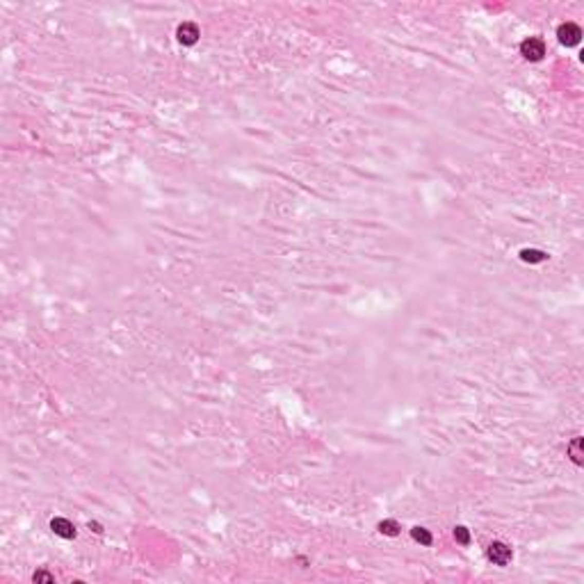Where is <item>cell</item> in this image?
<instances>
[{"instance_id":"obj_1","label":"cell","mask_w":584,"mask_h":584,"mask_svg":"<svg viewBox=\"0 0 584 584\" xmlns=\"http://www.w3.org/2000/svg\"><path fill=\"white\" fill-rule=\"evenodd\" d=\"M520 55H523L525 60H529V62L543 60L545 41L541 39V37H527V39H523V44H520Z\"/></svg>"},{"instance_id":"obj_2","label":"cell","mask_w":584,"mask_h":584,"mask_svg":"<svg viewBox=\"0 0 584 584\" xmlns=\"http://www.w3.org/2000/svg\"><path fill=\"white\" fill-rule=\"evenodd\" d=\"M486 557L495 566H507L509 561L514 559V550L509 548L507 543H502V541H493V543L486 548Z\"/></svg>"},{"instance_id":"obj_3","label":"cell","mask_w":584,"mask_h":584,"mask_svg":"<svg viewBox=\"0 0 584 584\" xmlns=\"http://www.w3.org/2000/svg\"><path fill=\"white\" fill-rule=\"evenodd\" d=\"M557 37H559V44L564 46H577L582 41V28L573 21H566L557 28Z\"/></svg>"},{"instance_id":"obj_4","label":"cell","mask_w":584,"mask_h":584,"mask_svg":"<svg viewBox=\"0 0 584 584\" xmlns=\"http://www.w3.org/2000/svg\"><path fill=\"white\" fill-rule=\"evenodd\" d=\"M176 37H178V41H181L183 46H194L199 41V37H201V32H199L197 23H192V21H183V23L176 28Z\"/></svg>"},{"instance_id":"obj_5","label":"cell","mask_w":584,"mask_h":584,"mask_svg":"<svg viewBox=\"0 0 584 584\" xmlns=\"http://www.w3.org/2000/svg\"><path fill=\"white\" fill-rule=\"evenodd\" d=\"M50 529L57 536H62V539H76V525H73L69 518H62V516L52 518L50 520Z\"/></svg>"},{"instance_id":"obj_6","label":"cell","mask_w":584,"mask_h":584,"mask_svg":"<svg viewBox=\"0 0 584 584\" xmlns=\"http://www.w3.org/2000/svg\"><path fill=\"white\" fill-rule=\"evenodd\" d=\"M582 445H584V440H582V436H575V438L571 440V445H568V456L573 459V464L575 466H582Z\"/></svg>"},{"instance_id":"obj_7","label":"cell","mask_w":584,"mask_h":584,"mask_svg":"<svg viewBox=\"0 0 584 584\" xmlns=\"http://www.w3.org/2000/svg\"><path fill=\"white\" fill-rule=\"evenodd\" d=\"M545 258H548V254L541 249H523L520 251V260L525 262H543Z\"/></svg>"},{"instance_id":"obj_8","label":"cell","mask_w":584,"mask_h":584,"mask_svg":"<svg viewBox=\"0 0 584 584\" xmlns=\"http://www.w3.org/2000/svg\"><path fill=\"white\" fill-rule=\"evenodd\" d=\"M411 536H413V541H418L420 545H431V541H434L431 532H429V529H424V527H413Z\"/></svg>"},{"instance_id":"obj_9","label":"cell","mask_w":584,"mask_h":584,"mask_svg":"<svg viewBox=\"0 0 584 584\" xmlns=\"http://www.w3.org/2000/svg\"><path fill=\"white\" fill-rule=\"evenodd\" d=\"M379 532L386 534V536H397L399 534V523H397V520H393V518L381 520V523H379Z\"/></svg>"},{"instance_id":"obj_10","label":"cell","mask_w":584,"mask_h":584,"mask_svg":"<svg viewBox=\"0 0 584 584\" xmlns=\"http://www.w3.org/2000/svg\"><path fill=\"white\" fill-rule=\"evenodd\" d=\"M454 539H456V543H461V545L470 543V532H468V527H464V525L454 527Z\"/></svg>"},{"instance_id":"obj_11","label":"cell","mask_w":584,"mask_h":584,"mask_svg":"<svg viewBox=\"0 0 584 584\" xmlns=\"http://www.w3.org/2000/svg\"><path fill=\"white\" fill-rule=\"evenodd\" d=\"M32 580L34 582H52L55 577H52L50 573H46V571H39V573H34V575H32Z\"/></svg>"},{"instance_id":"obj_12","label":"cell","mask_w":584,"mask_h":584,"mask_svg":"<svg viewBox=\"0 0 584 584\" xmlns=\"http://www.w3.org/2000/svg\"><path fill=\"white\" fill-rule=\"evenodd\" d=\"M89 529H94V532H101V527H98L96 523H89Z\"/></svg>"}]
</instances>
